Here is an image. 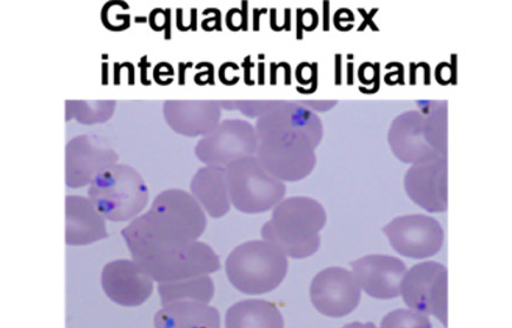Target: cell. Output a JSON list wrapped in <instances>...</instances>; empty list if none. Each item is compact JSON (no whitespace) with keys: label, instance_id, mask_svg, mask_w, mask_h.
Here are the masks:
<instances>
[{"label":"cell","instance_id":"8fae6325","mask_svg":"<svg viewBox=\"0 0 512 328\" xmlns=\"http://www.w3.org/2000/svg\"><path fill=\"white\" fill-rule=\"evenodd\" d=\"M66 185L79 189L90 185L99 173L118 164V155L108 139L83 135L70 140L66 146Z\"/></svg>","mask_w":512,"mask_h":328},{"label":"cell","instance_id":"ac0fdd59","mask_svg":"<svg viewBox=\"0 0 512 328\" xmlns=\"http://www.w3.org/2000/svg\"><path fill=\"white\" fill-rule=\"evenodd\" d=\"M66 205L65 242L69 246L90 245L108 238L105 219L90 199L69 196Z\"/></svg>","mask_w":512,"mask_h":328},{"label":"cell","instance_id":"5bb4252c","mask_svg":"<svg viewBox=\"0 0 512 328\" xmlns=\"http://www.w3.org/2000/svg\"><path fill=\"white\" fill-rule=\"evenodd\" d=\"M102 287L108 298L124 307L141 306L154 292V280L134 260H116L102 272Z\"/></svg>","mask_w":512,"mask_h":328},{"label":"cell","instance_id":"2e32d148","mask_svg":"<svg viewBox=\"0 0 512 328\" xmlns=\"http://www.w3.org/2000/svg\"><path fill=\"white\" fill-rule=\"evenodd\" d=\"M163 113L178 135L195 138L208 135L221 123L222 107L216 100H168Z\"/></svg>","mask_w":512,"mask_h":328},{"label":"cell","instance_id":"5b68a950","mask_svg":"<svg viewBox=\"0 0 512 328\" xmlns=\"http://www.w3.org/2000/svg\"><path fill=\"white\" fill-rule=\"evenodd\" d=\"M89 199L104 219L134 220L149 203V189L134 167L116 164L99 173L89 185Z\"/></svg>","mask_w":512,"mask_h":328},{"label":"cell","instance_id":"9a60e30c","mask_svg":"<svg viewBox=\"0 0 512 328\" xmlns=\"http://www.w3.org/2000/svg\"><path fill=\"white\" fill-rule=\"evenodd\" d=\"M359 289L376 299L401 296V285L407 266L401 259L381 254L363 257L351 263Z\"/></svg>","mask_w":512,"mask_h":328},{"label":"cell","instance_id":"9c48e42d","mask_svg":"<svg viewBox=\"0 0 512 328\" xmlns=\"http://www.w3.org/2000/svg\"><path fill=\"white\" fill-rule=\"evenodd\" d=\"M255 126L241 119H225L195 147V155L205 166L226 167L239 159L256 156Z\"/></svg>","mask_w":512,"mask_h":328},{"label":"cell","instance_id":"ba28073f","mask_svg":"<svg viewBox=\"0 0 512 328\" xmlns=\"http://www.w3.org/2000/svg\"><path fill=\"white\" fill-rule=\"evenodd\" d=\"M401 294L412 311L434 316L448 326L447 267L435 261L411 267L403 278Z\"/></svg>","mask_w":512,"mask_h":328},{"label":"cell","instance_id":"52a82bcc","mask_svg":"<svg viewBox=\"0 0 512 328\" xmlns=\"http://www.w3.org/2000/svg\"><path fill=\"white\" fill-rule=\"evenodd\" d=\"M136 263L158 284L209 276L221 270L216 252L201 242L152 254Z\"/></svg>","mask_w":512,"mask_h":328},{"label":"cell","instance_id":"8992f818","mask_svg":"<svg viewBox=\"0 0 512 328\" xmlns=\"http://www.w3.org/2000/svg\"><path fill=\"white\" fill-rule=\"evenodd\" d=\"M231 206L239 212H268L282 202L287 186L264 169L254 157L239 159L225 167Z\"/></svg>","mask_w":512,"mask_h":328},{"label":"cell","instance_id":"7a4b0ae2","mask_svg":"<svg viewBox=\"0 0 512 328\" xmlns=\"http://www.w3.org/2000/svg\"><path fill=\"white\" fill-rule=\"evenodd\" d=\"M206 229L202 207L189 192L166 190L159 193L151 209L132 220L122 231L132 260L198 242Z\"/></svg>","mask_w":512,"mask_h":328},{"label":"cell","instance_id":"ffe728a7","mask_svg":"<svg viewBox=\"0 0 512 328\" xmlns=\"http://www.w3.org/2000/svg\"><path fill=\"white\" fill-rule=\"evenodd\" d=\"M156 328H221V316L214 306L182 301L163 306L155 316Z\"/></svg>","mask_w":512,"mask_h":328},{"label":"cell","instance_id":"44dd1931","mask_svg":"<svg viewBox=\"0 0 512 328\" xmlns=\"http://www.w3.org/2000/svg\"><path fill=\"white\" fill-rule=\"evenodd\" d=\"M226 328H284L277 306L262 299H248L232 305L225 316Z\"/></svg>","mask_w":512,"mask_h":328},{"label":"cell","instance_id":"603a6c76","mask_svg":"<svg viewBox=\"0 0 512 328\" xmlns=\"http://www.w3.org/2000/svg\"><path fill=\"white\" fill-rule=\"evenodd\" d=\"M421 110L424 117V132L428 143L440 153L448 156V104L447 102H425Z\"/></svg>","mask_w":512,"mask_h":328},{"label":"cell","instance_id":"7c38bea8","mask_svg":"<svg viewBox=\"0 0 512 328\" xmlns=\"http://www.w3.org/2000/svg\"><path fill=\"white\" fill-rule=\"evenodd\" d=\"M310 298L319 313L330 318H342L357 309L361 289L354 273L343 267H329L312 280Z\"/></svg>","mask_w":512,"mask_h":328},{"label":"cell","instance_id":"d6986e66","mask_svg":"<svg viewBox=\"0 0 512 328\" xmlns=\"http://www.w3.org/2000/svg\"><path fill=\"white\" fill-rule=\"evenodd\" d=\"M191 196L212 218H222L231 209L225 167L204 166L190 184Z\"/></svg>","mask_w":512,"mask_h":328},{"label":"cell","instance_id":"6da1fadb","mask_svg":"<svg viewBox=\"0 0 512 328\" xmlns=\"http://www.w3.org/2000/svg\"><path fill=\"white\" fill-rule=\"evenodd\" d=\"M256 158L282 182H299L314 171L315 150L323 138V124L315 112L299 102L276 100L257 118Z\"/></svg>","mask_w":512,"mask_h":328},{"label":"cell","instance_id":"4316f807","mask_svg":"<svg viewBox=\"0 0 512 328\" xmlns=\"http://www.w3.org/2000/svg\"><path fill=\"white\" fill-rule=\"evenodd\" d=\"M343 328H377V327L374 323H367V324L352 323V324L345 325Z\"/></svg>","mask_w":512,"mask_h":328},{"label":"cell","instance_id":"484cf974","mask_svg":"<svg viewBox=\"0 0 512 328\" xmlns=\"http://www.w3.org/2000/svg\"><path fill=\"white\" fill-rule=\"evenodd\" d=\"M337 102H299V104L307 107V109L314 111H328L336 105Z\"/></svg>","mask_w":512,"mask_h":328},{"label":"cell","instance_id":"d4e9b609","mask_svg":"<svg viewBox=\"0 0 512 328\" xmlns=\"http://www.w3.org/2000/svg\"><path fill=\"white\" fill-rule=\"evenodd\" d=\"M381 328H431V323L423 313L396 310L383 319Z\"/></svg>","mask_w":512,"mask_h":328},{"label":"cell","instance_id":"cb8c5ba5","mask_svg":"<svg viewBox=\"0 0 512 328\" xmlns=\"http://www.w3.org/2000/svg\"><path fill=\"white\" fill-rule=\"evenodd\" d=\"M116 102H68V120L76 118L79 123L92 125L105 123L115 113Z\"/></svg>","mask_w":512,"mask_h":328},{"label":"cell","instance_id":"e0dca14e","mask_svg":"<svg viewBox=\"0 0 512 328\" xmlns=\"http://www.w3.org/2000/svg\"><path fill=\"white\" fill-rule=\"evenodd\" d=\"M388 139L392 152L402 163L415 165L442 157L425 137L421 111L398 116L390 126Z\"/></svg>","mask_w":512,"mask_h":328},{"label":"cell","instance_id":"30bf717a","mask_svg":"<svg viewBox=\"0 0 512 328\" xmlns=\"http://www.w3.org/2000/svg\"><path fill=\"white\" fill-rule=\"evenodd\" d=\"M383 232L397 253L412 259L436 256L444 243V231L436 219L423 214L398 217Z\"/></svg>","mask_w":512,"mask_h":328},{"label":"cell","instance_id":"3957f363","mask_svg":"<svg viewBox=\"0 0 512 328\" xmlns=\"http://www.w3.org/2000/svg\"><path fill=\"white\" fill-rule=\"evenodd\" d=\"M325 224L327 212L321 203L309 197H292L275 207L261 233L265 242L278 247L285 256L304 259L319 250V233Z\"/></svg>","mask_w":512,"mask_h":328},{"label":"cell","instance_id":"4fadbf2b","mask_svg":"<svg viewBox=\"0 0 512 328\" xmlns=\"http://www.w3.org/2000/svg\"><path fill=\"white\" fill-rule=\"evenodd\" d=\"M404 187L412 202L430 213L448 210V157L411 165Z\"/></svg>","mask_w":512,"mask_h":328},{"label":"cell","instance_id":"277c9868","mask_svg":"<svg viewBox=\"0 0 512 328\" xmlns=\"http://www.w3.org/2000/svg\"><path fill=\"white\" fill-rule=\"evenodd\" d=\"M225 271L238 291L256 296L274 291L283 283L288 273V257L265 240H252L230 253Z\"/></svg>","mask_w":512,"mask_h":328},{"label":"cell","instance_id":"7402d4cb","mask_svg":"<svg viewBox=\"0 0 512 328\" xmlns=\"http://www.w3.org/2000/svg\"><path fill=\"white\" fill-rule=\"evenodd\" d=\"M162 306L182 301H198L209 304L214 298L215 285L209 276L161 283L157 287Z\"/></svg>","mask_w":512,"mask_h":328}]
</instances>
